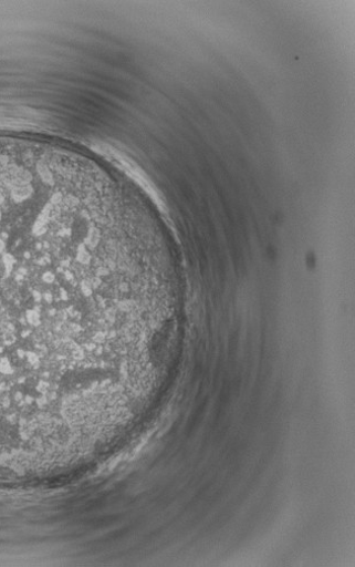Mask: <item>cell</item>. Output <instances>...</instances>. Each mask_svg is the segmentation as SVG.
<instances>
[{"mask_svg": "<svg viewBox=\"0 0 355 567\" xmlns=\"http://www.w3.org/2000/svg\"><path fill=\"white\" fill-rule=\"evenodd\" d=\"M115 293L84 206L48 156L0 150V437L104 392Z\"/></svg>", "mask_w": 355, "mask_h": 567, "instance_id": "1", "label": "cell"}]
</instances>
